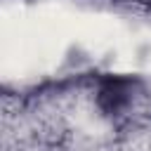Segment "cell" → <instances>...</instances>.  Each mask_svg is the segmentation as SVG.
Returning <instances> with one entry per match:
<instances>
[{
	"mask_svg": "<svg viewBox=\"0 0 151 151\" xmlns=\"http://www.w3.org/2000/svg\"><path fill=\"white\" fill-rule=\"evenodd\" d=\"M97 101H99V106H101L104 111H109V113L120 111V109L130 101L127 85H125L123 80H109V83H104L101 90H99Z\"/></svg>",
	"mask_w": 151,
	"mask_h": 151,
	"instance_id": "obj_1",
	"label": "cell"
}]
</instances>
